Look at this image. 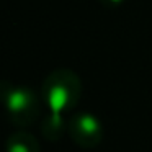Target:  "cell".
Instances as JSON below:
<instances>
[{"label": "cell", "instance_id": "3", "mask_svg": "<svg viewBox=\"0 0 152 152\" xmlns=\"http://www.w3.org/2000/svg\"><path fill=\"white\" fill-rule=\"evenodd\" d=\"M67 132L70 139L82 149L96 147L103 139L102 121L90 111L74 113L67 121Z\"/></svg>", "mask_w": 152, "mask_h": 152}, {"label": "cell", "instance_id": "6", "mask_svg": "<svg viewBox=\"0 0 152 152\" xmlns=\"http://www.w3.org/2000/svg\"><path fill=\"white\" fill-rule=\"evenodd\" d=\"M108 2H119V0H108Z\"/></svg>", "mask_w": 152, "mask_h": 152}, {"label": "cell", "instance_id": "1", "mask_svg": "<svg viewBox=\"0 0 152 152\" xmlns=\"http://www.w3.org/2000/svg\"><path fill=\"white\" fill-rule=\"evenodd\" d=\"M43 100L51 113L64 115L75 108L82 95V82L70 69H56L43 82Z\"/></svg>", "mask_w": 152, "mask_h": 152}, {"label": "cell", "instance_id": "5", "mask_svg": "<svg viewBox=\"0 0 152 152\" xmlns=\"http://www.w3.org/2000/svg\"><path fill=\"white\" fill-rule=\"evenodd\" d=\"M43 134L46 136V139L49 141H56L61 139V136L64 134V131L67 129V123L64 115H57V113H51L49 118L43 123Z\"/></svg>", "mask_w": 152, "mask_h": 152}, {"label": "cell", "instance_id": "2", "mask_svg": "<svg viewBox=\"0 0 152 152\" xmlns=\"http://www.w3.org/2000/svg\"><path fill=\"white\" fill-rule=\"evenodd\" d=\"M0 105L5 108L13 124L30 126L39 115V100L36 93L25 85L0 80Z\"/></svg>", "mask_w": 152, "mask_h": 152}, {"label": "cell", "instance_id": "4", "mask_svg": "<svg viewBox=\"0 0 152 152\" xmlns=\"http://www.w3.org/2000/svg\"><path fill=\"white\" fill-rule=\"evenodd\" d=\"M5 152H41L39 142L33 134L25 131L13 132L5 141Z\"/></svg>", "mask_w": 152, "mask_h": 152}]
</instances>
